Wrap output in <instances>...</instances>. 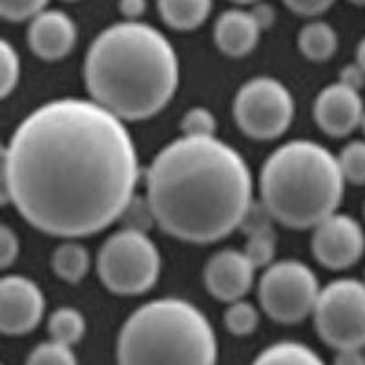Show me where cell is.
<instances>
[{
  "label": "cell",
  "mask_w": 365,
  "mask_h": 365,
  "mask_svg": "<svg viewBox=\"0 0 365 365\" xmlns=\"http://www.w3.org/2000/svg\"><path fill=\"white\" fill-rule=\"evenodd\" d=\"M137 179L123 119L93 99L42 104L2 148V201L50 236H91L120 220Z\"/></svg>",
  "instance_id": "1"
},
{
  "label": "cell",
  "mask_w": 365,
  "mask_h": 365,
  "mask_svg": "<svg viewBox=\"0 0 365 365\" xmlns=\"http://www.w3.org/2000/svg\"><path fill=\"white\" fill-rule=\"evenodd\" d=\"M146 197L166 234L214 243L243 223L254 203L252 175L245 159L216 135H182L150 165Z\"/></svg>",
  "instance_id": "2"
},
{
  "label": "cell",
  "mask_w": 365,
  "mask_h": 365,
  "mask_svg": "<svg viewBox=\"0 0 365 365\" xmlns=\"http://www.w3.org/2000/svg\"><path fill=\"white\" fill-rule=\"evenodd\" d=\"M91 99L123 120L155 115L174 97L179 61L168 38L154 26L126 21L106 28L84 61Z\"/></svg>",
  "instance_id": "3"
},
{
  "label": "cell",
  "mask_w": 365,
  "mask_h": 365,
  "mask_svg": "<svg viewBox=\"0 0 365 365\" xmlns=\"http://www.w3.org/2000/svg\"><path fill=\"white\" fill-rule=\"evenodd\" d=\"M345 178L338 158L314 141H291L274 150L259 175L262 201L274 221L289 228L316 227L334 214Z\"/></svg>",
  "instance_id": "4"
},
{
  "label": "cell",
  "mask_w": 365,
  "mask_h": 365,
  "mask_svg": "<svg viewBox=\"0 0 365 365\" xmlns=\"http://www.w3.org/2000/svg\"><path fill=\"white\" fill-rule=\"evenodd\" d=\"M214 329L185 299L148 302L125 322L117 340L120 364H214Z\"/></svg>",
  "instance_id": "5"
},
{
  "label": "cell",
  "mask_w": 365,
  "mask_h": 365,
  "mask_svg": "<svg viewBox=\"0 0 365 365\" xmlns=\"http://www.w3.org/2000/svg\"><path fill=\"white\" fill-rule=\"evenodd\" d=\"M161 257L146 232L123 228L101 247L97 272L103 285L119 296H137L155 285Z\"/></svg>",
  "instance_id": "6"
},
{
  "label": "cell",
  "mask_w": 365,
  "mask_h": 365,
  "mask_svg": "<svg viewBox=\"0 0 365 365\" xmlns=\"http://www.w3.org/2000/svg\"><path fill=\"white\" fill-rule=\"evenodd\" d=\"M319 338L336 351L365 347V283L336 279L319 291L312 311Z\"/></svg>",
  "instance_id": "7"
},
{
  "label": "cell",
  "mask_w": 365,
  "mask_h": 365,
  "mask_svg": "<svg viewBox=\"0 0 365 365\" xmlns=\"http://www.w3.org/2000/svg\"><path fill=\"white\" fill-rule=\"evenodd\" d=\"M319 296L316 274L296 259L270 263L259 279L257 298L263 311L278 324H299L312 314Z\"/></svg>",
  "instance_id": "8"
},
{
  "label": "cell",
  "mask_w": 365,
  "mask_h": 365,
  "mask_svg": "<svg viewBox=\"0 0 365 365\" xmlns=\"http://www.w3.org/2000/svg\"><path fill=\"white\" fill-rule=\"evenodd\" d=\"M234 117L245 135L270 141L283 135L294 117V99L279 81L256 77L237 90Z\"/></svg>",
  "instance_id": "9"
},
{
  "label": "cell",
  "mask_w": 365,
  "mask_h": 365,
  "mask_svg": "<svg viewBox=\"0 0 365 365\" xmlns=\"http://www.w3.org/2000/svg\"><path fill=\"white\" fill-rule=\"evenodd\" d=\"M364 250V228L354 217L334 212L314 227L312 254L327 269L345 270L353 267Z\"/></svg>",
  "instance_id": "10"
},
{
  "label": "cell",
  "mask_w": 365,
  "mask_h": 365,
  "mask_svg": "<svg viewBox=\"0 0 365 365\" xmlns=\"http://www.w3.org/2000/svg\"><path fill=\"white\" fill-rule=\"evenodd\" d=\"M42 291L26 276L9 274L0 282V331L19 336L34 331L44 314Z\"/></svg>",
  "instance_id": "11"
},
{
  "label": "cell",
  "mask_w": 365,
  "mask_h": 365,
  "mask_svg": "<svg viewBox=\"0 0 365 365\" xmlns=\"http://www.w3.org/2000/svg\"><path fill=\"white\" fill-rule=\"evenodd\" d=\"M364 101L360 90L344 83L329 84L314 101V119L318 126L331 137H345L361 125Z\"/></svg>",
  "instance_id": "12"
},
{
  "label": "cell",
  "mask_w": 365,
  "mask_h": 365,
  "mask_svg": "<svg viewBox=\"0 0 365 365\" xmlns=\"http://www.w3.org/2000/svg\"><path fill=\"white\" fill-rule=\"evenodd\" d=\"M254 272L256 267L243 250H220L205 267V285L216 299L232 303L250 291Z\"/></svg>",
  "instance_id": "13"
},
{
  "label": "cell",
  "mask_w": 365,
  "mask_h": 365,
  "mask_svg": "<svg viewBox=\"0 0 365 365\" xmlns=\"http://www.w3.org/2000/svg\"><path fill=\"white\" fill-rule=\"evenodd\" d=\"M77 42V26L66 13L51 9L31 19L28 28V44L42 61H61L73 50Z\"/></svg>",
  "instance_id": "14"
},
{
  "label": "cell",
  "mask_w": 365,
  "mask_h": 365,
  "mask_svg": "<svg viewBox=\"0 0 365 365\" xmlns=\"http://www.w3.org/2000/svg\"><path fill=\"white\" fill-rule=\"evenodd\" d=\"M262 28L252 13L228 9L221 13L214 26V42L228 57H243L256 48Z\"/></svg>",
  "instance_id": "15"
},
{
  "label": "cell",
  "mask_w": 365,
  "mask_h": 365,
  "mask_svg": "<svg viewBox=\"0 0 365 365\" xmlns=\"http://www.w3.org/2000/svg\"><path fill=\"white\" fill-rule=\"evenodd\" d=\"M163 21L179 31L200 28L210 15L212 0H158Z\"/></svg>",
  "instance_id": "16"
},
{
  "label": "cell",
  "mask_w": 365,
  "mask_h": 365,
  "mask_svg": "<svg viewBox=\"0 0 365 365\" xmlns=\"http://www.w3.org/2000/svg\"><path fill=\"white\" fill-rule=\"evenodd\" d=\"M299 51L311 61L324 63L338 50V35L327 22L316 21L303 26L298 35Z\"/></svg>",
  "instance_id": "17"
},
{
  "label": "cell",
  "mask_w": 365,
  "mask_h": 365,
  "mask_svg": "<svg viewBox=\"0 0 365 365\" xmlns=\"http://www.w3.org/2000/svg\"><path fill=\"white\" fill-rule=\"evenodd\" d=\"M51 267L66 283H79L90 269V254L79 243H64L51 256Z\"/></svg>",
  "instance_id": "18"
},
{
  "label": "cell",
  "mask_w": 365,
  "mask_h": 365,
  "mask_svg": "<svg viewBox=\"0 0 365 365\" xmlns=\"http://www.w3.org/2000/svg\"><path fill=\"white\" fill-rule=\"evenodd\" d=\"M319 361H322V358L311 347L298 344V341H278V344L269 345L256 358V364L312 365L319 364Z\"/></svg>",
  "instance_id": "19"
},
{
  "label": "cell",
  "mask_w": 365,
  "mask_h": 365,
  "mask_svg": "<svg viewBox=\"0 0 365 365\" xmlns=\"http://www.w3.org/2000/svg\"><path fill=\"white\" fill-rule=\"evenodd\" d=\"M48 331L50 336L66 345H75L81 341L86 331V322L77 309L61 307L53 311L48 319Z\"/></svg>",
  "instance_id": "20"
},
{
  "label": "cell",
  "mask_w": 365,
  "mask_h": 365,
  "mask_svg": "<svg viewBox=\"0 0 365 365\" xmlns=\"http://www.w3.org/2000/svg\"><path fill=\"white\" fill-rule=\"evenodd\" d=\"M259 324V312L252 303L236 299L225 311V325L236 336H249Z\"/></svg>",
  "instance_id": "21"
},
{
  "label": "cell",
  "mask_w": 365,
  "mask_h": 365,
  "mask_svg": "<svg viewBox=\"0 0 365 365\" xmlns=\"http://www.w3.org/2000/svg\"><path fill=\"white\" fill-rule=\"evenodd\" d=\"M243 252L247 254V257L252 262L256 269H262V267L267 269L272 263L274 252H276V236H274L272 228L247 234V243Z\"/></svg>",
  "instance_id": "22"
},
{
  "label": "cell",
  "mask_w": 365,
  "mask_h": 365,
  "mask_svg": "<svg viewBox=\"0 0 365 365\" xmlns=\"http://www.w3.org/2000/svg\"><path fill=\"white\" fill-rule=\"evenodd\" d=\"M345 181L365 185V141L349 143L338 158Z\"/></svg>",
  "instance_id": "23"
},
{
  "label": "cell",
  "mask_w": 365,
  "mask_h": 365,
  "mask_svg": "<svg viewBox=\"0 0 365 365\" xmlns=\"http://www.w3.org/2000/svg\"><path fill=\"white\" fill-rule=\"evenodd\" d=\"M21 58L8 41L0 42V96L8 97L19 84Z\"/></svg>",
  "instance_id": "24"
},
{
  "label": "cell",
  "mask_w": 365,
  "mask_h": 365,
  "mask_svg": "<svg viewBox=\"0 0 365 365\" xmlns=\"http://www.w3.org/2000/svg\"><path fill=\"white\" fill-rule=\"evenodd\" d=\"M77 361L73 351H71V345L63 344V341H57L51 338L50 341H44V344H38L37 347L29 353L28 364H53V365H71Z\"/></svg>",
  "instance_id": "25"
},
{
  "label": "cell",
  "mask_w": 365,
  "mask_h": 365,
  "mask_svg": "<svg viewBox=\"0 0 365 365\" xmlns=\"http://www.w3.org/2000/svg\"><path fill=\"white\" fill-rule=\"evenodd\" d=\"M181 132L187 137H214L216 119H214L210 110L195 106L182 115Z\"/></svg>",
  "instance_id": "26"
},
{
  "label": "cell",
  "mask_w": 365,
  "mask_h": 365,
  "mask_svg": "<svg viewBox=\"0 0 365 365\" xmlns=\"http://www.w3.org/2000/svg\"><path fill=\"white\" fill-rule=\"evenodd\" d=\"M120 220L125 221V228H133V230L146 232L155 223L154 210H152V205H150L148 197L145 200V197L133 195L128 207L123 212Z\"/></svg>",
  "instance_id": "27"
},
{
  "label": "cell",
  "mask_w": 365,
  "mask_h": 365,
  "mask_svg": "<svg viewBox=\"0 0 365 365\" xmlns=\"http://www.w3.org/2000/svg\"><path fill=\"white\" fill-rule=\"evenodd\" d=\"M48 0H0V13L6 21L22 22L44 11Z\"/></svg>",
  "instance_id": "28"
},
{
  "label": "cell",
  "mask_w": 365,
  "mask_h": 365,
  "mask_svg": "<svg viewBox=\"0 0 365 365\" xmlns=\"http://www.w3.org/2000/svg\"><path fill=\"white\" fill-rule=\"evenodd\" d=\"M19 237L8 225L0 227V265L8 269L19 256Z\"/></svg>",
  "instance_id": "29"
},
{
  "label": "cell",
  "mask_w": 365,
  "mask_h": 365,
  "mask_svg": "<svg viewBox=\"0 0 365 365\" xmlns=\"http://www.w3.org/2000/svg\"><path fill=\"white\" fill-rule=\"evenodd\" d=\"M289 9H292L303 17H316L319 13L327 11L334 0H283Z\"/></svg>",
  "instance_id": "30"
},
{
  "label": "cell",
  "mask_w": 365,
  "mask_h": 365,
  "mask_svg": "<svg viewBox=\"0 0 365 365\" xmlns=\"http://www.w3.org/2000/svg\"><path fill=\"white\" fill-rule=\"evenodd\" d=\"M340 83L347 84V86L354 88V90H360L365 84V70L360 64H349L341 70L340 73Z\"/></svg>",
  "instance_id": "31"
},
{
  "label": "cell",
  "mask_w": 365,
  "mask_h": 365,
  "mask_svg": "<svg viewBox=\"0 0 365 365\" xmlns=\"http://www.w3.org/2000/svg\"><path fill=\"white\" fill-rule=\"evenodd\" d=\"M250 13H252V17L257 22V26L262 28V31L263 29H269L274 24V19H276V13H274L272 6L269 4H256Z\"/></svg>",
  "instance_id": "32"
},
{
  "label": "cell",
  "mask_w": 365,
  "mask_h": 365,
  "mask_svg": "<svg viewBox=\"0 0 365 365\" xmlns=\"http://www.w3.org/2000/svg\"><path fill=\"white\" fill-rule=\"evenodd\" d=\"M119 9L128 21H137L146 9V0H119Z\"/></svg>",
  "instance_id": "33"
},
{
  "label": "cell",
  "mask_w": 365,
  "mask_h": 365,
  "mask_svg": "<svg viewBox=\"0 0 365 365\" xmlns=\"http://www.w3.org/2000/svg\"><path fill=\"white\" fill-rule=\"evenodd\" d=\"M334 361L338 364H365V356L361 354V349H349V351H336Z\"/></svg>",
  "instance_id": "34"
},
{
  "label": "cell",
  "mask_w": 365,
  "mask_h": 365,
  "mask_svg": "<svg viewBox=\"0 0 365 365\" xmlns=\"http://www.w3.org/2000/svg\"><path fill=\"white\" fill-rule=\"evenodd\" d=\"M356 63L365 70V37L361 38L356 48Z\"/></svg>",
  "instance_id": "35"
},
{
  "label": "cell",
  "mask_w": 365,
  "mask_h": 365,
  "mask_svg": "<svg viewBox=\"0 0 365 365\" xmlns=\"http://www.w3.org/2000/svg\"><path fill=\"white\" fill-rule=\"evenodd\" d=\"M236 4H256L257 0H232Z\"/></svg>",
  "instance_id": "36"
},
{
  "label": "cell",
  "mask_w": 365,
  "mask_h": 365,
  "mask_svg": "<svg viewBox=\"0 0 365 365\" xmlns=\"http://www.w3.org/2000/svg\"><path fill=\"white\" fill-rule=\"evenodd\" d=\"M349 2H353L356 6H365V0H349Z\"/></svg>",
  "instance_id": "37"
},
{
  "label": "cell",
  "mask_w": 365,
  "mask_h": 365,
  "mask_svg": "<svg viewBox=\"0 0 365 365\" xmlns=\"http://www.w3.org/2000/svg\"><path fill=\"white\" fill-rule=\"evenodd\" d=\"M361 130H364V133H365V113H364V119H361Z\"/></svg>",
  "instance_id": "38"
},
{
  "label": "cell",
  "mask_w": 365,
  "mask_h": 365,
  "mask_svg": "<svg viewBox=\"0 0 365 365\" xmlns=\"http://www.w3.org/2000/svg\"><path fill=\"white\" fill-rule=\"evenodd\" d=\"M68 2H73V0H68Z\"/></svg>",
  "instance_id": "39"
}]
</instances>
